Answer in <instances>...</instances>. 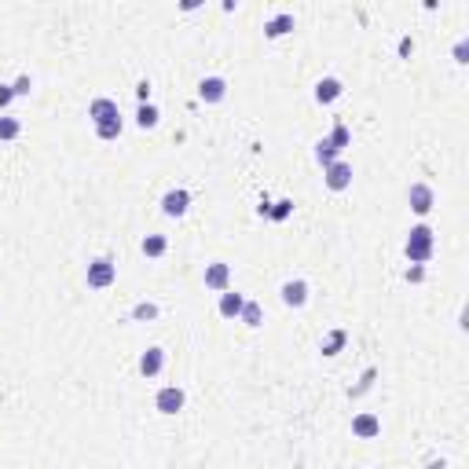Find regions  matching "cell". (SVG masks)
<instances>
[{"label": "cell", "mask_w": 469, "mask_h": 469, "mask_svg": "<svg viewBox=\"0 0 469 469\" xmlns=\"http://www.w3.org/2000/svg\"><path fill=\"white\" fill-rule=\"evenodd\" d=\"M403 253H407V261H411V264H425V261H429V257H433V227H425V224L411 227Z\"/></svg>", "instance_id": "obj_1"}, {"label": "cell", "mask_w": 469, "mask_h": 469, "mask_svg": "<svg viewBox=\"0 0 469 469\" xmlns=\"http://www.w3.org/2000/svg\"><path fill=\"white\" fill-rule=\"evenodd\" d=\"M114 279H118V264L111 257H99V261L89 264V286L92 290H106Z\"/></svg>", "instance_id": "obj_2"}, {"label": "cell", "mask_w": 469, "mask_h": 469, "mask_svg": "<svg viewBox=\"0 0 469 469\" xmlns=\"http://www.w3.org/2000/svg\"><path fill=\"white\" fill-rule=\"evenodd\" d=\"M183 403H187V396H183V389H176V385H165V389L154 396V407H158L162 414H176V411H183Z\"/></svg>", "instance_id": "obj_3"}, {"label": "cell", "mask_w": 469, "mask_h": 469, "mask_svg": "<svg viewBox=\"0 0 469 469\" xmlns=\"http://www.w3.org/2000/svg\"><path fill=\"white\" fill-rule=\"evenodd\" d=\"M407 202H411V209L418 213V217H425V213L433 209V187H429V183H411Z\"/></svg>", "instance_id": "obj_4"}, {"label": "cell", "mask_w": 469, "mask_h": 469, "mask_svg": "<svg viewBox=\"0 0 469 469\" xmlns=\"http://www.w3.org/2000/svg\"><path fill=\"white\" fill-rule=\"evenodd\" d=\"M323 180H327V187H330V191H345V187L352 183V165H345V162H334V165H327Z\"/></svg>", "instance_id": "obj_5"}, {"label": "cell", "mask_w": 469, "mask_h": 469, "mask_svg": "<svg viewBox=\"0 0 469 469\" xmlns=\"http://www.w3.org/2000/svg\"><path fill=\"white\" fill-rule=\"evenodd\" d=\"M187 205H191V195H187L183 187L169 191V195L162 198V213H165V217H183V213H187Z\"/></svg>", "instance_id": "obj_6"}, {"label": "cell", "mask_w": 469, "mask_h": 469, "mask_svg": "<svg viewBox=\"0 0 469 469\" xmlns=\"http://www.w3.org/2000/svg\"><path fill=\"white\" fill-rule=\"evenodd\" d=\"M227 96V81L224 77H205L202 84H198V99L202 103H220Z\"/></svg>", "instance_id": "obj_7"}, {"label": "cell", "mask_w": 469, "mask_h": 469, "mask_svg": "<svg viewBox=\"0 0 469 469\" xmlns=\"http://www.w3.org/2000/svg\"><path fill=\"white\" fill-rule=\"evenodd\" d=\"M305 301H308V283H301V279L283 283V305L286 308H301Z\"/></svg>", "instance_id": "obj_8"}, {"label": "cell", "mask_w": 469, "mask_h": 469, "mask_svg": "<svg viewBox=\"0 0 469 469\" xmlns=\"http://www.w3.org/2000/svg\"><path fill=\"white\" fill-rule=\"evenodd\" d=\"M352 433H356L359 440H374V436L381 433V418H378V414H356V418H352Z\"/></svg>", "instance_id": "obj_9"}, {"label": "cell", "mask_w": 469, "mask_h": 469, "mask_svg": "<svg viewBox=\"0 0 469 469\" xmlns=\"http://www.w3.org/2000/svg\"><path fill=\"white\" fill-rule=\"evenodd\" d=\"M162 367H165V352H162V349H147V352L140 356V374H143V378H158Z\"/></svg>", "instance_id": "obj_10"}, {"label": "cell", "mask_w": 469, "mask_h": 469, "mask_svg": "<svg viewBox=\"0 0 469 469\" xmlns=\"http://www.w3.org/2000/svg\"><path fill=\"white\" fill-rule=\"evenodd\" d=\"M89 118H92L96 125H103V121H118L121 114H118V103H114V99H96V103L89 106Z\"/></svg>", "instance_id": "obj_11"}, {"label": "cell", "mask_w": 469, "mask_h": 469, "mask_svg": "<svg viewBox=\"0 0 469 469\" xmlns=\"http://www.w3.org/2000/svg\"><path fill=\"white\" fill-rule=\"evenodd\" d=\"M227 283H231V268L224 261H217V264L205 268V286L209 290H227Z\"/></svg>", "instance_id": "obj_12"}, {"label": "cell", "mask_w": 469, "mask_h": 469, "mask_svg": "<svg viewBox=\"0 0 469 469\" xmlns=\"http://www.w3.org/2000/svg\"><path fill=\"white\" fill-rule=\"evenodd\" d=\"M341 92H345V89H341V81H337V77H323V81L315 84V103H323V106H327V103H334Z\"/></svg>", "instance_id": "obj_13"}, {"label": "cell", "mask_w": 469, "mask_h": 469, "mask_svg": "<svg viewBox=\"0 0 469 469\" xmlns=\"http://www.w3.org/2000/svg\"><path fill=\"white\" fill-rule=\"evenodd\" d=\"M242 305H246L242 293H231V290L220 293V315H224V319H239V315H242Z\"/></svg>", "instance_id": "obj_14"}, {"label": "cell", "mask_w": 469, "mask_h": 469, "mask_svg": "<svg viewBox=\"0 0 469 469\" xmlns=\"http://www.w3.org/2000/svg\"><path fill=\"white\" fill-rule=\"evenodd\" d=\"M290 30H293V15H290V11H283V15H275L271 23L264 26V37H271V40H275V37H286Z\"/></svg>", "instance_id": "obj_15"}, {"label": "cell", "mask_w": 469, "mask_h": 469, "mask_svg": "<svg viewBox=\"0 0 469 469\" xmlns=\"http://www.w3.org/2000/svg\"><path fill=\"white\" fill-rule=\"evenodd\" d=\"M140 249H143V257H162V253L169 249V242H165V234H147V239L140 242Z\"/></svg>", "instance_id": "obj_16"}, {"label": "cell", "mask_w": 469, "mask_h": 469, "mask_svg": "<svg viewBox=\"0 0 469 469\" xmlns=\"http://www.w3.org/2000/svg\"><path fill=\"white\" fill-rule=\"evenodd\" d=\"M239 319H242L246 327H261V323H264V312H261V305H257V301H246Z\"/></svg>", "instance_id": "obj_17"}, {"label": "cell", "mask_w": 469, "mask_h": 469, "mask_svg": "<svg viewBox=\"0 0 469 469\" xmlns=\"http://www.w3.org/2000/svg\"><path fill=\"white\" fill-rule=\"evenodd\" d=\"M136 125H140L143 132H147V129H154V125H158V106L143 103V106H140V114H136Z\"/></svg>", "instance_id": "obj_18"}, {"label": "cell", "mask_w": 469, "mask_h": 469, "mask_svg": "<svg viewBox=\"0 0 469 469\" xmlns=\"http://www.w3.org/2000/svg\"><path fill=\"white\" fill-rule=\"evenodd\" d=\"M345 341H349V334H345V330H334V334L323 341V356H337L341 349H345Z\"/></svg>", "instance_id": "obj_19"}, {"label": "cell", "mask_w": 469, "mask_h": 469, "mask_svg": "<svg viewBox=\"0 0 469 469\" xmlns=\"http://www.w3.org/2000/svg\"><path fill=\"white\" fill-rule=\"evenodd\" d=\"M349 140H352V136H349V129H345V125H334V132H330V140H327V143H330L334 151L341 154V151L349 147Z\"/></svg>", "instance_id": "obj_20"}, {"label": "cell", "mask_w": 469, "mask_h": 469, "mask_svg": "<svg viewBox=\"0 0 469 469\" xmlns=\"http://www.w3.org/2000/svg\"><path fill=\"white\" fill-rule=\"evenodd\" d=\"M132 319H136V323H147V319H158V305H151V301H140V305L132 308Z\"/></svg>", "instance_id": "obj_21"}, {"label": "cell", "mask_w": 469, "mask_h": 469, "mask_svg": "<svg viewBox=\"0 0 469 469\" xmlns=\"http://www.w3.org/2000/svg\"><path fill=\"white\" fill-rule=\"evenodd\" d=\"M96 136H99V140H118V136H121V118H118V121L96 125Z\"/></svg>", "instance_id": "obj_22"}, {"label": "cell", "mask_w": 469, "mask_h": 469, "mask_svg": "<svg viewBox=\"0 0 469 469\" xmlns=\"http://www.w3.org/2000/svg\"><path fill=\"white\" fill-rule=\"evenodd\" d=\"M18 132H23V125L15 118H0V140H15Z\"/></svg>", "instance_id": "obj_23"}, {"label": "cell", "mask_w": 469, "mask_h": 469, "mask_svg": "<svg viewBox=\"0 0 469 469\" xmlns=\"http://www.w3.org/2000/svg\"><path fill=\"white\" fill-rule=\"evenodd\" d=\"M11 99H15V89H11V84H0V111H4Z\"/></svg>", "instance_id": "obj_24"}, {"label": "cell", "mask_w": 469, "mask_h": 469, "mask_svg": "<svg viewBox=\"0 0 469 469\" xmlns=\"http://www.w3.org/2000/svg\"><path fill=\"white\" fill-rule=\"evenodd\" d=\"M11 89H15V96H30V89H33V84H30V77H18V81L11 84Z\"/></svg>", "instance_id": "obj_25"}, {"label": "cell", "mask_w": 469, "mask_h": 469, "mask_svg": "<svg viewBox=\"0 0 469 469\" xmlns=\"http://www.w3.org/2000/svg\"><path fill=\"white\" fill-rule=\"evenodd\" d=\"M422 279H425V268H422V264L407 268V283H422Z\"/></svg>", "instance_id": "obj_26"}, {"label": "cell", "mask_w": 469, "mask_h": 469, "mask_svg": "<svg viewBox=\"0 0 469 469\" xmlns=\"http://www.w3.org/2000/svg\"><path fill=\"white\" fill-rule=\"evenodd\" d=\"M371 381H374V371H367V374H363V385L356 389V396H359V392H367V389H371Z\"/></svg>", "instance_id": "obj_27"}, {"label": "cell", "mask_w": 469, "mask_h": 469, "mask_svg": "<svg viewBox=\"0 0 469 469\" xmlns=\"http://www.w3.org/2000/svg\"><path fill=\"white\" fill-rule=\"evenodd\" d=\"M286 213H290V202H279V209H275V213H271V217H275V220H283V217H286Z\"/></svg>", "instance_id": "obj_28"}, {"label": "cell", "mask_w": 469, "mask_h": 469, "mask_svg": "<svg viewBox=\"0 0 469 469\" xmlns=\"http://www.w3.org/2000/svg\"><path fill=\"white\" fill-rule=\"evenodd\" d=\"M136 96L147 103V96H151V84H147V81H140V89H136Z\"/></svg>", "instance_id": "obj_29"}, {"label": "cell", "mask_w": 469, "mask_h": 469, "mask_svg": "<svg viewBox=\"0 0 469 469\" xmlns=\"http://www.w3.org/2000/svg\"><path fill=\"white\" fill-rule=\"evenodd\" d=\"M425 469H447V462H429V465H425Z\"/></svg>", "instance_id": "obj_30"}]
</instances>
